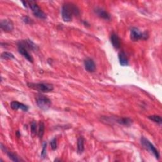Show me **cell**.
I'll return each mask as SVG.
<instances>
[{
	"mask_svg": "<svg viewBox=\"0 0 162 162\" xmlns=\"http://www.w3.org/2000/svg\"><path fill=\"white\" fill-rule=\"evenodd\" d=\"M78 7L70 3L64 4L62 8V17L65 22L72 21L73 16H78L79 15Z\"/></svg>",
	"mask_w": 162,
	"mask_h": 162,
	"instance_id": "6da1fadb",
	"label": "cell"
},
{
	"mask_svg": "<svg viewBox=\"0 0 162 162\" xmlns=\"http://www.w3.org/2000/svg\"><path fill=\"white\" fill-rule=\"evenodd\" d=\"M27 86L33 90L42 93H48L53 90V85L48 83H27Z\"/></svg>",
	"mask_w": 162,
	"mask_h": 162,
	"instance_id": "7a4b0ae2",
	"label": "cell"
},
{
	"mask_svg": "<svg viewBox=\"0 0 162 162\" xmlns=\"http://www.w3.org/2000/svg\"><path fill=\"white\" fill-rule=\"evenodd\" d=\"M36 101L39 108L44 111L48 110L51 106V100L44 95L39 94L36 96Z\"/></svg>",
	"mask_w": 162,
	"mask_h": 162,
	"instance_id": "3957f363",
	"label": "cell"
},
{
	"mask_svg": "<svg viewBox=\"0 0 162 162\" xmlns=\"http://www.w3.org/2000/svg\"><path fill=\"white\" fill-rule=\"evenodd\" d=\"M27 3H28V6L32 10L34 15L35 17H36L37 18L41 19H46V15L41 10L40 7L37 5V4L35 2H33V1L27 2Z\"/></svg>",
	"mask_w": 162,
	"mask_h": 162,
	"instance_id": "277c9868",
	"label": "cell"
},
{
	"mask_svg": "<svg viewBox=\"0 0 162 162\" xmlns=\"http://www.w3.org/2000/svg\"><path fill=\"white\" fill-rule=\"evenodd\" d=\"M149 34L148 32L141 33L138 28L133 27L130 31V39L133 41H137L140 39L146 40L148 38Z\"/></svg>",
	"mask_w": 162,
	"mask_h": 162,
	"instance_id": "5b68a950",
	"label": "cell"
},
{
	"mask_svg": "<svg viewBox=\"0 0 162 162\" xmlns=\"http://www.w3.org/2000/svg\"><path fill=\"white\" fill-rule=\"evenodd\" d=\"M141 144L144 146V148H146V150H148L149 151L152 153L156 159L159 158V157H160L159 152L156 149L155 146L153 144H151L148 139H146L144 137L141 138Z\"/></svg>",
	"mask_w": 162,
	"mask_h": 162,
	"instance_id": "8992f818",
	"label": "cell"
},
{
	"mask_svg": "<svg viewBox=\"0 0 162 162\" xmlns=\"http://www.w3.org/2000/svg\"><path fill=\"white\" fill-rule=\"evenodd\" d=\"M17 46H18L19 52L22 56H24V57H25L29 62L33 63V61H34L33 58L32 57V56L31 55V54L28 53L27 48L23 45V44H22L20 41H19V42H18Z\"/></svg>",
	"mask_w": 162,
	"mask_h": 162,
	"instance_id": "52a82bcc",
	"label": "cell"
},
{
	"mask_svg": "<svg viewBox=\"0 0 162 162\" xmlns=\"http://www.w3.org/2000/svg\"><path fill=\"white\" fill-rule=\"evenodd\" d=\"M0 27L3 31L6 33H10L13 30L14 25L11 20L5 19L2 20L1 22H0Z\"/></svg>",
	"mask_w": 162,
	"mask_h": 162,
	"instance_id": "ba28073f",
	"label": "cell"
},
{
	"mask_svg": "<svg viewBox=\"0 0 162 162\" xmlns=\"http://www.w3.org/2000/svg\"><path fill=\"white\" fill-rule=\"evenodd\" d=\"M84 67L85 70L89 72H94L96 70V64L93 60L91 58H87L84 61Z\"/></svg>",
	"mask_w": 162,
	"mask_h": 162,
	"instance_id": "9c48e42d",
	"label": "cell"
},
{
	"mask_svg": "<svg viewBox=\"0 0 162 162\" xmlns=\"http://www.w3.org/2000/svg\"><path fill=\"white\" fill-rule=\"evenodd\" d=\"M10 107L14 110H17L20 109L22 111L27 112L28 110V107L27 105L22 103L18 102L17 101H12L10 104Z\"/></svg>",
	"mask_w": 162,
	"mask_h": 162,
	"instance_id": "30bf717a",
	"label": "cell"
},
{
	"mask_svg": "<svg viewBox=\"0 0 162 162\" xmlns=\"http://www.w3.org/2000/svg\"><path fill=\"white\" fill-rule=\"evenodd\" d=\"M94 12L96 13L98 17H99L100 18H102V19H105V20H110V14L103 8L98 7L94 10Z\"/></svg>",
	"mask_w": 162,
	"mask_h": 162,
	"instance_id": "8fae6325",
	"label": "cell"
},
{
	"mask_svg": "<svg viewBox=\"0 0 162 162\" xmlns=\"http://www.w3.org/2000/svg\"><path fill=\"white\" fill-rule=\"evenodd\" d=\"M111 42L113 46L116 49H119L121 46V41L117 34L113 33L110 37Z\"/></svg>",
	"mask_w": 162,
	"mask_h": 162,
	"instance_id": "7c38bea8",
	"label": "cell"
},
{
	"mask_svg": "<svg viewBox=\"0 0 162 162\" xmlns=\"http://www.w3.org/2000/svg\"><path fill=\"white\" fill-rule=\"evenodd\" d=\"M20 41L27 48V50H31L33 51H36L38 50L37 46H36L31 40L27 39V40H22Z\"/></svg>",
	"mask_w": 162,
	"mask_h": 162,
	"instance_id": "4fadbf2b",
	"label": "cell"
},
{
	"mask_svg": "<svg viewBox=\"0 0 162 162\" xmlns=\"http://www.w3.org/2000/svg\"><path fill=\"white\" fill-rule=\"evenodd\" d=\"M119 62L120 64L122 66H127L129 65V61H128V58L127 56L126 55V54L123 52L121 51L119 53Z\"/></svg>",
	"mask_w": 162,
	"mask_h": 162,
	"instance_id": "5bb4252c",
	"label": "cell"
},
{
	"mask_svg": "<svg viewBox=\"0 0 162 162\" xmlns=\"http://www.w3.org/2000/svg\"><path fill=\"white\" fill-rule=\"evenodd\" d=\"M84 138L81 136L77 139V151L78 153L82 154L84 150Z\"/></svg>",
	"mask_w": 162,
	"mask_h": 162,
	"instance_id": "9a60e30c",
	"label": "cell"
},
{
	"mask_svg": "<svg viewBox=\"0 0 162 162\" xmlns=\"http://www.w3.org/2000/svg\"><path fill=\"white\" fill-rule=\"evenodd\" d=\"M116 122L121 125H126V126H129L132 123V120L131 119H130L129 118H126V117L118 119L116 120Z\"/></svg>",
	"mask_w": 162,
	"mask_h": 162,
	"instance_id": "2e32d148",
	"label": "cell"
},
{
	"mask_svg": "<svg viewBox=\"0 0 162 162\" xmlns=\"http://www.w3.org/2000/svg\"><path fill=\"white\" fill-rule=\"evenodd\" d=\"M148 119L158 124L159 125H161L162 123V119L161 117L159 115H151L148 116Z\"/></svg>",
	"mask_w": 162,
	"mask_h": 162,
	"instance_id": "e0dca14e",
	"label": "cell"
},
{
	"mask_svg": "<svg viewBox=\"0 0 162 162\" xmlns=\"http://www.w3.org/2000/svg\"><path fill=\"white\" fill-rule=\"evenodd\" d=\"M45 124H44L42 122H40L39 126V130L37 132V134L38 136L40 139H42L44 133H45Z\"/></svg>",
	"mask_w": 162,
	"mask_h": 162,
	"instance_id": "ac0fdd59",
	"label": "cell"
},
{
	"mask_svg": "<svg viewBox=\"0 0 162 162\" xmlns=\"http://www.w3.org/2000/svg\"><path fill=\"white\" fill-rule=\"evenodd\" d=\"M7 154L8 156L9 157V158H10V160H11L13 161L17 162V161H21V160H20V158H19V157H18L15 154L12 153V152L7 151Z\"/></svg>",
	"mask_w": 162,
	"mask_h": 162,
	"instance_id": "d6986e66",
	"label": "cell"
},
{
	"mask_svg": "<svg viewBox=\"0 0 162 162\" xmlns=\"http://www.w3.org/2000/svg\"><path fill=\"white\" fill-rule=\"evenodd\" d=\"M1 58L3 59V60H11V59L15 58V56L11 53L3 52L1 55Z\"/></svg>",
	"mask_w": 162,
	"mask_h": 162,
	"instance_id": "ffe728a7",
	"label": "cell"
},
{
	"mask_svg": "<svg viewBox=\"0 0 162 162\" xmlns=\"http://www.w3.org/2000/svg\"><path fill=\"white\" fill-rule=\"evenodd\" d=\"M46 148H47V143L45 142L43 144V146H42V150L41 151V156L42 158H45L46 156Z\"/></svg>",
	"mask_w": 162,
	"mask_h": 162,
	"instance_id": "44dd1931",
	"label": "cell"
},
{
	"mask_svg": "<svg viewBox=\"0 0 162 162\" xmlns=\"http://www.w3.org/2000/svg\"><path fill=\"white\" fill-rule=\"evenodd\" d=\"M31 132L33 134H36L37 133V124L36 122H33L31 125Z\"/></svg>",
	"mask_w": 162,
	"mask_h": 162,
	"instance_id": "7402d4cb",
	"label": "cell"
},
{
	"mask_svg": "<svg viewBox=\"0 0 162 162\" xmlns=\"http://www.w3.org/2000/svg\"><path fill=\"white\" fill-rule=\"evenodd\" d=\"M50 145L51 147V149L53 150H56L57 148V142H56V139L54 138L51 140L50 142Z\"/></svg>",
	"mask_w": 162,
	"mask_h": 162,
	"instance_id": "603a6c76",
	"label": "cell"
},
{
	"mask_svg": "<svg viewBox=\"0 0 162 162\" xmlns=\"http://www.w3.org/2000/svg\"><path fill=\"white\" fill-rule=\"evenodd\" d=\"M22 20L24 23L27 24H33V20L29 18L27 16H24L22 18Z\"/></svg>",
	"mask_w": 162,
	"mask_h": 162,
	"instance_id": "cb8c5ba5",
	"label": "cell"
}]
</instances>
